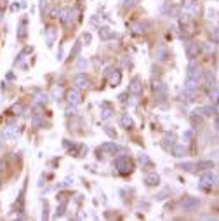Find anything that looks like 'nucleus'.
I'll return each instance as SVG.
<instances>
[{
  "label": "nucleus",
  "instance_id": "de8ad7c7",
  "mask_svg": "<svg viewBox=\"0 0 219 221\" xmlns=\"http://www.w3.org/2000/svg\"><path fill=\"white\" fill-rule=\"evenodd\" d=\"M85 65H87V59H80V61H78V70H84Z\"/></svg>",
  "mask_w": 219,
  "mask_h": 221
},
{
  "label": "nucleus",
  "instance_id": "4d7b16f0",
  "mask_svg": "<svg viewBox=\"0 0 219 221\" xmlns=\"http://www.w3.org/2000/svg\"><path fill=\"white\" fill-rule=\"evenodd\" d=\"M0 171H2V160H0Z\"/></svg>",
  "mask_w": 219,
  "mask_h": 221
},
{
  "label": "nucleus",
  "instance_id": "2eb2a0df",
  "mask_svg": "<svg viewBox=\"0 0 219 221\" xmlns=\"http://www.w3.org/2000/svg\"><path fill=\"white\" fill-rule=\"evenodd\" d=\"M120 126H122L124 129H130V127L134 126V120L130 118L129 113H122V117H120Z\"/></svg>",
  "mask_w": 219,
  "mask_h": 221
},
{
  "label": "nucleus",
  "instance_id": "a878e982",
  "mask_svg": "<svg viewBox=\"0 0 219 221\" xmlns=\"http://www.w3.org/2000/svg\"><path fill=\"white\" fill-rule=\"evenodd\" d=\"M205 78H207V85H209V89L210 87H216V77L212 72H205Z\"/></svg>",
  "mask_w": 219,
  "mask_h": 221
},
{
  "label": "nucleus",
  "instance_id": "c756f323",
  "mask_svg": "<svg viewBox=\"0 0 219 221\" xmlns=\"http://www.w3.org/2000/svg\"><path fill=\"white\" fill-rule=\"evenodd\" d=\"M18 134H19V132L14 129V127H7V129H5V132H4V136H5V138H11V139H12V138H16Z\"/></svg>",
  "mask_w": 219,
  "mask_h": 221
},
{
  "label": "nucleus",
  "instance_id": "f3484780",
  "mask_svg": "<svg viewBox=\"0 0 219 221\" xmlns=\"http://www.w3.org/2000/svg\"><path fill=\"white\" fill-rule=\"evenodd\" d=\"M120 80H122V73L115 68V70H113V73L110 75V84H111V87H117V85L120 84Z\"/></svg>",
  "mask_w": 219,
  "mask_h": 221
},
{
  "label": "nucleus",
  "instance_id": "6ab92c4d",
  "mask_svg": "<svg viewBox=\"0 0 219 221\" xmlns=\"http://www.w3.org/2000/svg\"><path fill=\"white\" fill-rule=\"evenodd\" d=\"M197 87H198V80H195V78H186V82H184V89L186 91H197Z\"/></svg>",
  "mask_w": 219,
  "mask_h": 221
},
{
  "label": "nucleus",
  "instance_id": "393cba45",
  "mask_svg": "<svg viewBox=\"0 0 219 221\" xmlns=\"http://www.w3.org/2000/svg\"><path fill=\"white\" fill-rule=\"evenodd\" d=\"M145 32H146V23H136V24H132V33L139 35V33H145Z\"/></svg>",
  "mask_w": 219,
  "mask_h": 221
},
{
  "label": "nucleus",
  "instance_id": "6e6d98bb",
  "mask_svg": "<svg viewBox=\"0 0 219 221\" xmlns=\"http://www.w3.org/2000/svg\"><path fill=\"white\" fill-rule=\"evenodd\" d=\"M0 5H5V0H0Z\"/></svg>",
  "mask_w": 219,
  "mask_h": 221
},
{
  "label": "nucleus",
  "instance_id": "a211bd4d",
  "mask_svg": "<svg viewBox=\"0 0 219 221\" xmlns=\"http://www.w3.org/2000/svg\"><path fill=\"white\" fill-rule=\"evenodd\" d=\"M85 151H87V146H85V145H75V146L70 150V153L75 155V157H84Z\"/></svg>",
  "mask_w": 219,
  "mask_h": 221
},
{
  "label": "nucleus",
  "instance_id": "4be33fe9",
  "mask_svg": "<svg viewBox=\"0 0 219 221\" xmlns=\"http://www.w3.org/2000/svg\"><path fill=\"white\" fill-rule=\"evenodd\" d=\"M200 124H202V111L195 110L193 113H191V126L197 127V126H200Z\"/></svg>",
  "mask_w": 219,
  "mask_h": 221
},
{
  "label": "nucleus",
  "instance_id": "4468645a",
  "mask_svg": "<svg viewBox=\"0 0 219 221\" xmlns=\"http://www.w3.org/2000/svg\"><path fill=\"white\" fill-rule=\"evenodd\" d=\"M186 155V146L184 145H172V157L181 159Z\"/></svg>",
  "mask_w": 219,
  "mask_h": 221
},
{
  "label": "nucleus",
  "instance_id": "412c9836",
  "mask_svg": "<svg viewBox=\"0 0 219 221\" xmlns=\"http://www.w3.org/2000/svg\"><path fill=\"white\" fill-rule=\"evenodd\" d=\"M195 167H197L198 171H209V169H214V162H212V160H203V162L195 164Z\"/></svg>",
  "mask_w": 219,
  "mask_h": 221
},
{
  "label": "nucleus",
  "instance_id": "cd10ccee",
  "mask_svg": "<svg viewBox=\"0 0 219 221\" xmlns=\"http://www.w3.org/2000/svg\"><path fill=\"white\" fill-rule=\"evenodd\" d=\"M64 211H66V202L63 200V202L57 205V209H56V214H54V218H61L63 214H64Z\"/></svg>",
  "mask_w": 219,
  "mask_h": 221
},
{
  "label": "nucleus",
  "instance_id": "1a4fd4ad",
  "mask_svg": "<svg viewBox=\"0 0 219 221\" xmlns=\"http://www.w3.org/2000/svg\"><path fill=\"white\" fill-rule=\"evenodd\" d=\"M186 78H195V80H198V78H200V70H198V65H197L195 61H191V63L188 65Z\"/></svg>",
  "mask_w": 219,
  "mask_h": 221
},
{
  "label": "nucleus",
  "instance_id": "5fc2aeb1",
  "mask_svg": "<svg viewBox=\"0 0 219 221\" xmlns=\"http://www.w3.org/2000/svg\"><path fill=\"white\" fill-rule=\"evenodd\" d=\"M122 63H124V66H130V59H127V56L122 59Z\"/></svg>",
  "mask_w": 219,
  "mask_h": 221
},
{
  "label": "nucleus",
  "instance_id": "aec40b11",
  "mask_svg": "<svg viewBox=\"0 0 219 221\" xmlns=\"http://www.w3.org/2000/svg\"><path fill=\"white\" fill-rule=\"evenodd\" d=\"M174 139H176L174 132H167V134L164 136V141H162V146H164V148H169V145L172 146V145H174Z\"/></svg>",
  "mask_w": 219,
  "mask_h": 221
},
{
  "label": "nucleus",
  "instance_id": "13d9d810",
  "mask_svg": "<svg viewBox=\"0 0 219 221\" xmlns=\"http://www.w3.org/2000/svg\"><path fill=\"white\" fill-rule=\"evenodd\" d=\"M0 18H2V11H0Z\"/></svg>",
  "mask_w": 219,
  "mask_h": 221
},
{
  "label": "nucleus",
  "instance_id": "a19ab883",
  "mask_svg": "<svg viewBox=\"0 0 219 221\" xmlns=\"http://www.w3.org/2000/svg\"><path fill=\"white\" fill-rule=\"evenodd\" d=\"M47 211H49V204H47V200H45V202H44V214H42V220H47V218H49V212H47Z\"/></svg>",
  "mask_w": 219,
  "mask_h": 221
},
{
  "label": "nucleus",
  "instance_id": "c85d7f7f",
  "mask_svg": "<svg viewBox=\"0 0 219 221\" xmlns=\"http://www.w3.org/2000/svg\"><path fill=\"white\" fill-rule=\"evenodd\" d=\"M209 99L212 103H218V87H210L209 89Z\"/></svg>",
  "mask_w": 219,
  "mask_h": 221
},
{
  "label": "nucleus",
  "instance_id": "f8f14e48",
  "mask_svg": "<svg viewBox=\"0 0 219 221\" xmlns=\"http://www.w3.org/2000/svg\"><path fill=\"white\" fill-rule=\"evenodd\" d=\"M145 183L148 184V186H157V184L160 183V176H158L157 172L146 174V176H145Z\"/></svg>",
  "mask_w": 219,
  "mask_h": 221
},
{
  "label": "nucleus",
  "instance_id": "37998d69",
  "mask_svg": "<svg viewBox=\"0 0 219 221\" xmlns=\"http://www.w3.org/2000/svg\"><path fill=\"white\" fill-rule=\"evenodd\" d=\"M72 184H73V179H72V178H66L63 183L59 184V188H66V186H72Z\"/></svg>",
  "mask_w": 219,
  "mask_h": 221
},
{
  "label": "nucleus",
  "instance_id": "5701e85b",
  "mask_svg": "<svg viewBox=\"0 0 219 221\" xmlns=\"http://www.w3.org/2000/svg\"><path fill=\"white\" fill-rule=\"evenodd\" d=\"M99 37L103 38V40H108V38H113L115 37V33H113V30H110V28H101L99 30Z\"/></svg>",
  "mask_w": 219,
  "mask_h": 221
},
{
  "label": "nucleus",
  "instance_id": "dca6fc26",
  "mask_svg": "<svg viewBox=\"0 0 219 221\" xmlns=\"http://www.w3.org/2000/svg\"><path fill=\"white\" fill-rule=\"evenodd\" d=\"M111 115H113L111 106H110L108 103H103V105H101V120H108Z\"/></svg>",
  "mask_w": 219,
  "mask_h": 221
},
{
  "label": "nucleus",
  "instance_id": "c9c22d12",
  "mask_svg": "<svg viewBox=\"0 0 219 221\" xmlns=\"http://www.w3.org/2000/svg\"><path fill=\"white\" fill-rule=\"evenodd\" d=\"M80 49H82V42H77V44H75V47L72 49V57H77L78 52H80Z\"/></svg>",
  "mask_w": 219,
  "mask_h": 221
},
{
  "label": "nucleus",
  "instance_id": "bb28decb",
  "mask_svg": "<svg viewBox=\"0 0 219 221\" xmlns=\"http://www.w3.org/2000/svg\"><path fill=\"white\" fill-rule=\"evenodd\" d=\"M54 38H56V30L54 28H49V30H47V45H49V47H52Z\"/></svg>",
  "mask_w": 219,
  "mask_h": 221
},
{
  "label": "nucleus",
  "instance_id": "7ed1b4c3",
  "mask_svg": "<svg viewBox=\"0 0 219 221\" xmlns=\"http://www.w3.org/2000/svg\"><path fill=\"white\" fill-rule=\"evenodd\" d=\"M78 11L77 9H70V7H63V9H59L57 11V18L61 19L64 24H68V23H72L73 19H75V14H77Z\"/></svg>",
  "mask_w": 219,
  "mask_h": 221
},
{
  "label": "nucleus",
  "instance_id": "ea45409f",
  "mask_svg": "<svg viewBox=\"0 0 219 221\" xmlns=\"http://www.w3.org/2000/svg\"><path fill=\"white\" fill-rule=\"evenodd\" d=\"M182 139H184V141H191V139H193V131L191 129L186 131V132L182 134Z\"/></svg>",
  "mask_w": 219,
  "mask_h": 221
},
{
  "label": "nucleus",
  "instance_id": "c03bdc74",
  "mask_svg": "<svg viewBox=\"0 0 219 221\" xmlns=\"http://www.w3.org/2000/svg\"><path fill=\"white\" fill-rule=\"evenodd\" d=\"M205 14H207V16H205L207 19H214V18H216V11H214V9H207V12H205Z\"/></svg>",
  "mask_w": 219,
  "mask_h": 221
},
{
  "label": "nucleus",
  "instance_id": "20e7f679",
  "mask_svg": "<svg viewBox=\"0 0 219 221\" xmlns=\"http://www.w3.org/2000/svg\"><path fill=\"white\" fill-rule=\"evenodd\" d=\"M198 205H200V200L195 199V197H186V199L181 202L182 211H186V212H193V211H197Z\"/></svg>",
  "mask_w": 219,
  "mask_h": 221
},
{
  "label": "nucleus",
  "instance_id": "9d476101",
  "mask_svg": "<svg viewBox=\"0 0 219 221\" xmlns=\"http://www.w3.org/2000/svg\"><path fill=\"white\" fill-rule=\"evenodd\" d=\"M73 82H75V85H77L78 89L89 87V78H87V75H84V73H77L75 78H73Z\"/></svg>",
  "mask_w": 219,
  "mask_h": 221
},
{
  "label": "nucleus",
  "instance_id": "ddd939ff",
  "mask_svg": "<svg viewBox=\"0 0 219 221\" xmlns=\"http://www.w3.org/2000/svg\"><path fill=\"white\" fill-rule=\"evenodd\" d=\"M202 115H207V117H216L218 115V103H212V105H209V106H203L202 108Z\"/></svg>",
  "mask_w": 219,
  "mask_h": 221
},
{
  "label": "nucleus",
  "instance_id": "4c0bfd02",
  "mask_svg": "<svg viewBox=\"0 0 219 221\" xmlns=\"http://www.w3.org/2000/svg\"><path fill=\"white\" fill-rule=\"evenodd\" d=\"M51 98H52V99H56V101H57V99L61 98V89H59V87H54V89L51 91Z\"/></svg>",
  "mask_w": 219,
  "mask_h": 221
},
{
  "label": "nucleus",
  "instance_id": "e433bc0d",
  "mask_svg": "<svg viewBox=\"0 0 219 221\" xmlns=\"http://www.w3.org/2000/svg\"><path fill=\"white\" fill-rule=\"evenodd\" d=\"M103 129H104V132H106V134H108L110 138H111V139H117V132H115V131L111 129V127H110V126H104V127H103Z\"/></svg>",
  "mask_w": 219,
  "mask_h": 221
},
{
  "label": "nucleus",
  "instance_id": "79ce46f5",
  "mask_svg": "<svg viewBox=\"0 0 219 221\" xmlns=\"http://www.w3.org/2000/svg\"><path fill=\"white\" fill-rule=\"evenodd\" d=\"M91 40H92L91 33H84V35H82V42H84V44H87V45H89V44H91Z\"/></svg>",
  "mask_w": 219,
  "mask_h": 221
},
{
  "label": "nucleus",
  "instance_id": "3c124183",
  "mask_svg": "<svg viewBox=\"0 0 219 221\" xmlns=\"http://www.w3.org/2000/svg\"><path fill=\"white\" fill-rule=\"evenodd\" d=\"M139 2H141V0H125V4H127V5H137Z\"/></svg>",
  "mask_w": 219,
  "mask_h": 221
},
{
  "label": "nucleus",
  "instance_id": "09e8293b",
  "mask_svg": "<svg viewBox=\"0 0 219 221\" xmlns=\"http://www.w3.org/2000/svg\"><path fill=\"white\" fill-rule=\"evenodd\" d=\"M31 122H33V126H42V120H40V117H33V118H31Z\"/></svg>",
  "mask_w": 219,
  "mask_h": 221
},
{
  "label": "nucleus",
  "instance_id": "f704fd0d",
  "mask_svg": "<svg viewBox=\"0 0 219 221\" xmlns=\"http://www.w3.org/2000/svg\"><path fill=\"white\" fill-rule=\"evenodd\" d=\"M11 111H12L14 115H21V113H23V105H21V103H16V105H12Z\"/></svg>",
  "mask_w": 219,
  "mask_h": 221
},
{
  "label": "nucleus",
  "instance_id": "f257e3e1",
  "mask_svg": "<svg viewBox=\"0 0 219 221\" xmlns=\"http://www.w3.org/2000/svg\"><path fill=\"white\" fill-rule=\"evenodd\" d=\"M113 166L118 169V172L120 174H127L132 171V164H130V160H129V157L125 155H120V157H117L115 160H113Z\"/></svg>",
  "mask_w": 219,
  "mask_h": 221
},
{
  "label": "nucleus",
  "instance_id": "39448f33",
  "mask_svg": "<svg viewBox=\"0 0 219 221\" xmlns=\"http://www.w3.org/2000/svg\"><path fill=\"white\" fill-rule=\"evenodd\" d=\"M118 150H120V146H118L115 141H111V143H104V145H101V146L97 148L99 153H108V155H115Z\"/></svg>",
  "mask_w": 219,
  "mask_h": 221
},
{
  "label": "nucleus",
  "instance_id": "473e14b6",
  "mask_svg": "<svg viewBox=\"0 0 219 221\" xmlns=\"http://www.w3.org/2000/svg\"><path fill=\"white\" fill-rule=\"evenodd\" d=\"M179 167H181V169H184V171H188V172H193V171L197 169L193 162H182V164H181Z\"/></svg>",
  "mask_w": 219,
  "mask_h": 221
},
{
  "label": "nucleus",
  "instance_id": "864d4df0",
  "mask_svg": "<svg viewBox=\"0 0 219 221\" xmlns=\"http://www.w3.org/2000/svg\"><path fill=\"white\" fill-rule=\"evenodd\" d=\"M40 12H45V0H40Z\"/></svg>",
  "mask_w": 219,
  "mask_h": 221
},
{
  "label": "nucleus",
  "instance_id": "7c9ffc66",
  "mask_svg": "<svg viewBox=\"0 0 219 221\" xmlns=\"http://www.w3.org/2000/svg\"><path fill=\"white\" fill-rule=\"evenodd\" d=\"M137 160H139L143 166H150V164H151V160H150V157H148L146 153H139V155H137Z\"/></svg>",
  "mask_w": 219,
  "mask_h": 221
},
{
  "label": "nucleus",
  "instance_id": "9b49d317",
  "mask_svg": "<svg viewBox=\"0 0 219 221\" xmlns=\"http://www.w3.org/2000/svg\"><path fill=\"white\" fill-rule=\"evenodd\" d=\"M155 59L157 61H165L167 59V47L164 44H158L157 49H155Z\"/></svg>",
  "mask_w": 219,
  "mask_h": 221
},
{
  "label": "nucleus",
  "instance_id": "2f4dec72",
  "mask_svg": "<svg viewBox=\"0 0 219 221\" xmlns=\"http://www.w3.org/2000/svg\"><path fill=\"white\" fill-rule=\"evenodd\" d=\"M153 89H155V92H167V87H165L164 82H155Z\"/></svg>",
  "mask_w": 219,
  "mask_h": 221
},
{
  "label": "nucleus",
  "instance_id": "b1692460",
  "mask_svg": "<svg viewBox=\"0 0 219 221\" xmlns=\"http://www.w3.org/2000/svg\"><path fill=\"white\" fill-rule=\"evenodd\" d=\"M26 35H28V32H26V19H24V21L19 24V28H18V38L19 40H24Z\"/></svg>",
  "mask_w": 219,
  "mask_h": 221
},
{
  "label": "nucleus",
  "instance_id": "49530a36",
  "mask_svg": "<svg viewBox=\"0 0 219 221\" xmlns=\"http://www.w3.org/2000/svg\"><path fill=\"white\" fill-rule=\"evenodd\" d=\"M113 70H115L113 66H108V68H106V72H104V78H110V75L113 73Z\"/></svg>",
  "mask_w": 219,
  "mask_h": 221
},
{
  "label": "nucleus",
  "instance_id": "6e6552de",
  "mask_svg": "<svg viewBox=\"0 0 219 221\" xmlns=\"http://www.w3.org/2000/svg\"><path fill=\"white\" fill-rule=\"evenodd\" d=\"M198 52H200V45L198 44H195V42H188L186 44V56L190 59H195L198 56Z\"/></svg>",
  "mask_w": 219,
  "mask_h": 221
},
{
  "label": "nucleus",
  "instance_id": "8fccbe9b",
  "mask_svg": "<svg viewBox=\"0 0 219 221\" xmlns=\"http://www.w3.org/2000/svg\"><path fill=\"white\" fill-rule=\"evenodd\" d=\"M214 49H216V45H214V44H212V45H210V44H207V45H205V51H207V52H212Z\"/></svg>",
  "mask_w": 219,
  "mask_h": 221
},
{
  "label": "nucleus",
  "instance_id": "f03ea898",
  "mask_svg": "<svg viewBox=\"0 0 219 221\" xmlns=\"http://www.w3.org/2000/svg\"><path fill=\"white\" fill-rule=\"evenodd\" d=\"M218 184V176L212 172V171H207V172H203L200 178V188L203 190H209V188H212V186H216Z\"/></svg>",
  "mask_w": 219,
  "mask_h": 221
},
{
  "label": "nucleus",
  "instance_id": "423d86ee",
  "mask_svg": "<svg viewBox=\"0 0 219 221\" xmlns=\"http://www.w3.org/2000/svg\"><path fill=\"white\" fill-rule=\"evenodd\" d=\"M129 92H132V94H136V96H139V94L143 92V82H141L139 77H134V78L130 80V84H129Z\"/></svg>",
  "mask_w": 219,
  "mask_h": 221
},
{
  "label": "nucleus",
  "instance_id": "a18cd8bd",
  "mask_svg": "<svg viewBox=\"0 0 219 221\" xmlns=\"http://www.w3.org/2000/svg\"><path fill=\"white\" fill-rule=\"evenodd\" d=\"M210 37L214 38V44L218 42V28H212V30H210Z\"/></svg>",
  "mask_w": 219,
  "mask_h": 221
},
{
  "label": "nucleus",
  "instance_id": "603ef678",
  "mask_svg": "<svg viewBox=\"0 0 219 221\" xmlns=\"http://www.w3.org/2000/svg\"><path fill=\"white\" fill-rule=\"evenodd\" d=\"M73 113H75V105H70V106H68V110H66V115H73Z\"/></svg>",
  "mask_w": 219,
  "mask_h": 221
},
{
  "label": "nucleus",
  "instance_id": "72a5a7b5",
  "mask_svg": "<svg viewBox=\"0 0 219 221\" xmlns=\"http://www.w3.org/2000/svg\"><path fill=\"white\" fill-rule=\"evenodd\" d=\"M47 99H45V96L42 94V92H35V106L36 105H42V103H45Z\"/></svg>",
  "mask_w": 219,
  "mask_h": 221
},
{
  "label": "nucleus",
  "instance_id": "58836bf2",
  "mask_svg": "<svg viewBox=\"0 0 219 221\" xmlns=\"http://www.w3.org/2000/svg\"><path fill=\"white\" fill-rule=\"evenodd\" d=\"M179 11H181V9H179L177 5H172L170 11H169V14H172V18H176V16H179Z\"/></svg>",
  "mask_w": 219,
  "mask_h": 221
},
{
  "label": "nucleus",
  "instance_id": "0eeeda50",
  "mask_svg": "<svg viewBox=\"0 0 219 221\" xmlns=\"http://www.w3.org/2000/svg\"><path fill=\"white\" fill-rule=\"evenodd\" d=\"M66 101H68L70 105H78V103H80V91H78V87L68 89V92H66Z\"/></svg>",
  "mask_w": 219,
  "mask_h": 221
}]
</instances>
